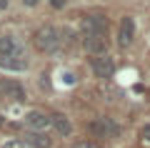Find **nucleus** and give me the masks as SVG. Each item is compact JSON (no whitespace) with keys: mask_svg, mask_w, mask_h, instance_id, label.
<instances>
[{"mask_svg":"<svg viewBox=\"0 0 150 148\" xmlns=\"http://www.w3.org/2000/svg\"><path fill=\"white\" fill-rule=\"evenodd\" d=\"M90 131L95 133L98 138H118L120 136V126L112 118H95L90 123Z\"/></svg>","mask_w":150,"mask_h":148,"instance_id":"obj_3","label":"nucleus"},{"mask_svg":"<svg viewBox=\"0 0 150 148\" xmlns=\"http://www.w3.org/2000/svg\"><path fill=\"white\" fill-rule=\"evenodd\" d=\"M3 148H28V146H25V141H20V138H10V141H5Z\"/></svg>","mask_w":150,"mask_h":148,"instance_id":"obj_13","label":"nucleus"},{"mask_svg":"<svg viewBox=\"0 0 150 148\" xmlns=\"http://www.w3.org/2000/svg\"><path fill=\"white\" fill-rule=\"evenodd\" d=\"M25 146H33V148H50V146H53V141H50L48 133L25 131Z\"/></svg>","mask_w":150,"mask_h":148,"instance_id":"obj_11","label":"nucleus"},{"mask_svg":"<svg viewBox=\"0 0 150 148\" xmlns=\"http://www.w3.org/2000/svg\"><path fill=\"white\" fill-rule=\"evenodd\" d=\"M8 8V0H0V10H5Z\"/></svg>","mask_w":150,"mask_h":148,"instance_id":"obj_18","label":"nucleus"},{"mask_svg":"<svg viewBox=\"0 0 150 148\" xmlns=\"http://www.w3.org/2000/svg\"><path fill=\"white\" fill-rule=\"evenodd\" d=\"M0 93L5 95L8 101H13V103H25L28 101L25 88H23L18 80H3V83H0Z\"/></svg>","mask_w":150,"mask_h":148,"instance_id":"obj_6","label":"nucleus"},{"mask_svg":"<svg viewBox=\"0 0 150 148\" xmlns=\"http://www.w3.org/2000/svg\"><path fill=\"white\" fill-rule=\"evenodd\" d=\"M140 136H143L145 141L150 143V123H148V126H143V131H140Z\"/></svg>","mask_w":150,"mask_h":148,"instance_id":"obj_16","label":"nucleus"},{"mask_svg":"<svg viewBox=\"0 0 150 148\" xmlns=\"http://www.w3.org/2000/svg\"><path fill=\"white\" fill-rule=\"evenodd\" d=\"M50 126L55 128L58 136H70V133H73V123H70V118L63 116V113H53V116H50Z\"/></svg>","mask_w":150,"mask_h":148,"instance_id":"obj_12","label":"nucleus"},{"mask_svg":"<svg viewBox=\"0 0 150 148\" xmlns=\"http://www.w3.org/2000/svg\"><path fill=\"white\" fill-rule=\"evenodd\" d=\"M80 30H83V35H108V18L98 15V13L85 15L80 23Z\"/></svg>","mask_w":150,"mask_h":148,"instance_id":"obj_2","label":"nucleus"},{"mask_svg":"<svg viewBox=\"0 0 150 148\" xmlns=\"http://www.w3.org/2000/svg\"><path fill=\"white\" fill-rule=\"evenodd\" d=\"M25 48L15 35H0V55H23Z\"/></svg>","mask_w":150,"mask_h":148,"instance_id":"obj_10","label":"nucleus"},{"mask_svg":"<svg viewBox=\"0 0 150 148\" xmlns=\"http://www.w3.org/2000/svg\"><path fill=\"white\" fill-rule=\"evenodd\" d=\"M23 5H25V8H35L38 0H23Z\"/></svg>","mask_w":150,"mask_h":148,"instance_id":"obj_17","label":"nucleus"},{"mask_svg":"<svg viewBox=\"0 0 150 148\" xmlns=\"http://www.w3.org/2000/svg\"><path fill=\"white\" fill-rule=\"evenodd\" d=\"M48 3L55 8V10H60V8H65V3H68V0H48Z\"/></svg>","mask_w":150,"mask_h":148,"instance_id":"obj_15","label":"nucleus"},{"mask_svg":"<svg viewBox=\"0 0 150 148\" xmlns=\"http://www.w3.org/2000/svg\"><path fill=\"white\" fill-rule=\"evenodd\" d=\"M83 48L90 55H105L108 53V35H83Z\"/></svg>","mask_w":150,"mask_h":148,"instance_id":"obj_7","label":"nucleus"},{"mask_svg":"<svg viewBox=\"0 0 150 148\" xmlns=\"http://www.w3.org/2000/svg\"><path fill=\"white\" fill-rule=\"evenodd\" d=\"M0 123H3V118H0Z\"/></svg>","mask_w":150,"mask_h":148,"instance_id":"obj_19","label":"nucleus"},{"mask_svg":"<svg viewBox=\"0 0 150 148\" xmlns=\"http://www.w3.org/2000/svg\"><path fill=\"white\" fill-rule=\"evenodd\" d=\"M73 148H103L100 143H93V141H78Z\"/></svg>","mask_w":150,"mask_h":148,"instance_id":"obj_14","label":"nucleus"},{"mask_svg":"<svg viewBox=\"0 0 150 148\" xmlns=\"http://www.w3.org/2000/svg\"><path fill=\"white\" fill-rule=\"evenodd\" d=\"M33 40H35V48L40 50V53H55V50L60 48V43H63V38H60L58 28L43 25V28H38V30H35Z\"/></svg>","mask_w":150,"mask_h":148,"instance_id":"obj_1","label":"nucleus"},{"mask_svg":"<svg viewBox=\"0 0 150 148\" xmlns=\"http://www.w3.org/2000/svg\"><path fill=\"white\" fill-rule=\"evenodd\" d=\"M23 118H25L28 131H40V133H48V128H50V116H48L45 111H28Z\"/></svg>","mask_w":150,"mask_h":148,"instance_id":"obj_5","label":"nucleus"},{"mask_svg":"<svg viewBox=\"0 0 150 148\" xmlns=\"http://www.w3.org/2000/svg\"><path fill=\"white\" fill-rule=\"evenodd\" d=\"M135 38V20L130 15H125L123 20H120V28H118V43L120 48H128L130 43H133Z\"/></svg>","mask_w":150,"mask_h":148,"instance_id":"obj_8","label":"nucleus"},{"mask_svg":"<svg viewBox=\"0 0 150 148\" xmlns=\"http://www.w3.org/2000/svg\"><path fill=\"white\" fill-rule=\"evenodd\" d=\"M0 68L3 70H15V73L28 70V53H23V55H0Z\"/></svg>","mask_w":150,"mask_h":148,"instance_id":"obj_9","label":"nucleus"},{"mask_svg":"<svg viewBox=\"0 0 150 148\" xmlns=\"http://www.w3.org/2000/svg\"><path fill=\"white\" fill-rule=\"evenodd\" d=\"M90 68H93V73H95L98 78H112V75H115V60L108 53L105 55H93Z\"/></svg>","mask_w":150,"mask_h":148,"instance_id":"obj_4","label":"nucleus"}]
</instances>
